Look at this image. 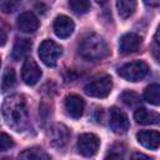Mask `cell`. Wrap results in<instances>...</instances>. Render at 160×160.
I'll return each instance as SVG.
<instances>
[{
  "label": "cell",
  "mask_w": 160,
  "mask_h": 160,
  "mask_svg": "<svg viewBox=\"0 0 160 160\" xmlns=\"http://www.w3.org/2000/svg\"><path fill=\"white\" fill-rule=\"evenodd\" d=\"M2 118L5 124L16 132H22L29 126V114L26 108V100L22 95L8 96L1 106Z\"/></svg>",
  "instance_id": "cell-1"
},
{
  "label": "cell",
  "mask_w": 160,
  "mask_h": 160,
  "mask_svg": "<svg viewBox=\"0 0 160 160\" xmlns=\"http://www.w3.org/2000/svg\"><path fill=\"white\" fill-rule=\"evenodd\" d=\"M79 54L86 60H101L109 55V46L102 36L89 32L79 42Z\"/></svg>",
  "instance_id": "cell-2"
},
{
  "label": "cell",
  "mask_w": 160,
  "mask_h": 160,
  "mask_svg": "<svg viewBox=\"0 0 160 160\" xmlns=\"http://www.w3.org/2000/svg\"><path fill=\"white\" fill-rule=\"evenodd\" d=\"M149 72V65L142 60L130 61L118 69V74L128 81H140Z\"/></svg>",
  "instance_id": "cell-3"
},
{
  "label": "cell",
  "mask_w": 160,
  "mask_h": 160,
  "mask_svg": "<svg viewBox=\"0 0 160 160\" xmlns=\"http://www.w3.org/2000/svg\"><path fill=\"white\" fill-rule=\"evenodd\" d=\"M38 54H39L40 60L46 66L51 68V66H55L56 65L58 59L62 54V48L59 44H56L54 40L46 39V40H44L40 44L39 50H38Z\"/></svg>",
  "instance_id": "cell-4"
},
{
  "label": "cell",
  "mask_w": 160,
  "mask_h": 160,
  "mask_svg": "<svg viewBox=\"0 0 160 160\" xmlns=\"http://www.w3.org/2000/svg\"><path fill=\"white\" fill-rule=\"evenodd\" d=\"M112 89V79L108 75L90 81L85 86V94L92 98H106Z\"/></svg>",
  "instance_id": "cell-5"
},
{
  "label": "cell",
  "mask_w": 160,
  "mask_h": 160,
  "mask_svg": "<svg viewBox=\"0 0 160 160\" xmlns=\"http://www.w3.org/2000/svg\"><path fill=\"white\" fill-rule=\"evenodd\" d=\"M76 146H78L79 154H81L85 158H90L98 152L99 146H100V139L95 134L85 132L78 138Z\"/></svg>",
  "instance_id": "cell-6"
},
{
  "label": "cell",
  "mask_w": 160,
  "mask_h": 160,
  "mask_svg": "<svg viewBox=\"0 0 160 160\" xmlns=\"http://www.w3.org/2000/svg\"><path fill=\"white\" fill-rule=\"evenodd\" d=\"M110 126L116 134H124L130 128L128 115L116 106L110 109Z\"/></svg>",
  "instance_id": "cell-7"
},
{
  "label": "cell",
  "mask_w": 160,
  "mask_h": 160,
  "mask_svg": "<svg viewBox=\"0 0 160 160\" xmlns=\"http://www.w3.org/2000/svg\"><path fill=\"white\" fill-rule=\"evenodd\" d=\"M42 72L41 69L39 68V65L35 62V60L32 59H26L22 64V69H21V78L24 80V82L26 85H35L40 78H41Z\"/></svg>",
  "instance_id": "cell-8"
},
{
  "label": "cell",
  "mask_w": 160,
  "mask_h": 160,
  "mask_svg": "<svg viewBox=\"0 0 160 160\" xmlns=\"http://www.w3.org/2000/svg\"><path fill=\"white\" fill-rule=\"evenodd\" d=\"M52 29H54V32H55V35L58 38L66 39V38H69L72 34V31L75 29V24H74V21L69 16L59 15L54 20Z\"/></svg>",
  "instance_id": "cell-9"
},
{
  "label": "cell",
  "mask_w": 160,
  "mask_h": 160,
  "mask_svg": "<svg viewBox=\"0 0 160 160\" xmlns=\"http://www.w3.org/2000/svg\"><path fill=\"white\" fill-rule=\"evenodd\" d=\"M141 45V38L135 32H126L120 38L119 51L122 55L135 52Z\"/></svg>",
  "instance_id": "cell-10"
},
{
  "label": "cell",
  "mask_w": 160,
  "mask_h": 160,
  "mask_svg": "<svg viewBox=\"0 0 160 160\" xmlns=\"http://www.w3.org/2000/svg\"><path fill=\"white\" fill-rule=\"evenodd\" d=\"M64 108L66 114L72 118V119H79L82 112H84V108H85V102L82 100V98H80L79 95H68L65 98V102H64Z\"/></svg>",
  "instance_id": "cell-11"
},
{
  "label": "cell",
  "mask_w": 160,
  "mask_h": 160,
  "mask_svg": "<svg viewBox=\"0 0 160 160\" xmlns=\"http://www.w3.org/2000/svg\"><path fill=\"white\" fill-rule=\"evenodd\" d=\"M49 138H50V142L52 146L55 148H64L70 138V131L69 129L62 125V124H56L50 129L49 132Z\"/></svg>",
  "instance_id": "cell-12"
},
{
  "label": "cell",
  "mask_w": 160,
  "mask_h": 160,
  "mask_svg": "<svg viewBox=\"0 0 160 160\" xmlns=\"http://www.w3.org/2000/svg\"><path fill=\"white\" fill-rule=\"evenodd\" d=\"M136 140L146 149L158 150L160 145V134L154 130H141L136 134Z\"/></svg>",
  "instance_id": "cell-13"
},
{
  "label": "cell",
  "mask_w": 160,
  "mask_h": 160,
  "mask_svg": "<svg viewBox=\"0 0 160 160\" xmlns=\"http://www.w3.org/2000/svg\"><path fill=\"white\" fill-rule=\"evenodd\" d=\"M18 28L20 31L26 34L35 32L39 28V20L31 11L21 12L18 18Z\"/></svg>",
  "instance_id": "cell-14"
},
{
  "label": "cell",
  "mask_w": 160,
  "mask_h": 160,
  "mask_svg": "<svg viewBox=\"0 0 160 160\" xmlns=\"http://www.w3.org/2000/svg\"><path fill=\"white\" fill-rule=\"evenodd\" d=\"M134 119L136 120L138 124H142V125H155L159 122L160 116L158 112L155 111H150L145 108H139L135 112H134Z\"/></svg>",
  "instance_id": "cell-15"
},
{
  "label": "cell",
  "mask_w": 160,
  "mask_h": 160,
  "mask_svg": "<svg viewBox=\"0 0 160 160\" xmlns=\"http://www.w3.org/2000/svg\"><path fill=\"white\" fill-rule=\"evenodd\" d=\"M31 49V41L28 39H16L12 50H11V58L15 61H19L21 59H24L28 52Z\"/></svg>",
  "instance_id": "cell-16"
},
{
  "label": "cell",
  "mask_w": 160,
  "mask_h": 160,
  "mask_svg": "<svg viewBox=\"0 0 160 160\" xmlns=\"http://www.w3.org/2000/svg\"><path fill=\"white\" fill-rule=\"evenodd\" d=\"M18 160H50V156L38 146L25 149L22 152H20Z\"/></svg>",
  "instance_id": "cell-17"
},
{
  "label": "cell",
  "mask_w": 160,
  "mask_h": 160,
  "mask_svg": "<svg viewBox=\"0 0 160 160\" xmlns=\"http://www.w3.org/2000/svg\"><path fill=\"white\" fill-rule=\"evenodd\" d=\"M116 8H118V12H119L120 18L128 19L129 16H131L134 14L135 8H136V1L119 0V1H116Z\"/></svg>",
  "instance_id": "cell-18"
},
{
  "label": "cell",
  "mask_w": 160,
  "mask_h": 160,
  "mask_svg": "<svg viewBox=\"0 0 160 160\" xmlns=\"http://www.w3.org/2000/svg\"><path fill=\"white\" fill-rule=\"evenodd\" d=\"M144 99L152 104V105H159L160 104V86L158 84H151L144 90Z\"/></svg>",
  "instance_id": "cell-19"
},
{
  "label": "cell",
  "mask_w": 160,
  "mask_h": 160,
  "mask_svg": "<svg viewBox=\"0 0 160 160\" xmlns=\"http://www.w3.org/2000/svg\"><path fill=\"white\" fill-rule=\"evenodd\" d=\"M16 82V75H15V71L10 68H8L2 75V79H1V90L2 91H8L10 89L14 88Z\"/></svg>",
  "instance_id": "cell-20"
},
{
  "label": "cell",
  "mask_w": 160,
  "mask_h": 160,
  "mask_svg": "<svg viewBox=\"0 0 160 160\" xmlns=\"http://www.w3.org/2000/svg\"><path fill=\"white\" fill-rule=\"evenodd\" d=\"M69 8L78 15H82V14H86L90 8H91V4L90 1H86V0H70L69 1Z\"/></svg>",
  "instance_id": "cell-21"
},
{
  "label": "cell",
  "mask_w": 160,
  "mask_h": 160,
  "mask_svg": "<svg viewBox=\"0 0 160 160\" xmlns=\"http://www.w3.org/2000/svg\"><path fill=\"white\" fill-rule=\"evenodd\" d=\"M120 99H121V101H122L125 105H128V106H134V105H136V104L139 102V96H138V94L134 92V91H130V90L124 91V92L121 94Z\"/></svg>",
  "instance_id": "cell-22"
},
{
  "label": "cell",
  "mask_w": 160,
  "mask_h": 160,
  "mask_svg": "<svg viewBox=\"0 0 160 160\" xmlns=\"http://www.w3.org/2000/svg\"><path fill=\"white\" fill-rule=\"evenodd\" d=\"M12 145H14V141L11 136L5 132H0V152L9 150L10 148H12Z\"/></svg>",
  "instance_id": "cell-23"
},
{
  "label": "cell",
  "mask_w": 160,
  "mask_h": 160,
  "mask_svg": "<svg viewBox=\"0 0 160 160\" xmlns=\"http://www.w3.org/2000/svg\"><path fill=\"white\" fill-rule=\"evenodd\" d=\"M18 5H19V2H16V1H2V2H0V9L2 12L9 14V12H12L18 8Z\"/></svg>",
  "instance_id": "cell-24"
},
{
  "label": "cell",
  "mask_w": 160,
  "mask_h": 160,
  "mask_svg": "<svg viewBox=\"0 0 160 160\" xmlns=\"http://www.w3.org/2000/svg\"><path fill=\"white\" fill-rule=\"evenodd\" d=\"M104 160H124V155L120 151L111 150L108 152V155L104 158Z\"/></svg>",
  "instance_id": "cell-25"
},
{
  "label": "cell",
  "mask_w": 160,
  "mask_h": 160,
  "mask_svg": "<svg viewBox=\"0 0 160 160\" xmlns=\"http://www.w3.org/2000/svg\"><path fill=\"white\" fill-rule=\"evenodd\" d=\"M130 160H152L151 158H149L148 155L145 154H141V152H134L130 158Z\"/></svg>",
  "instance_id": "cell-26"
},
{
  "label": "cell",
  "mask_w": 160,
  "mask_h": 160,
  "mask_svg": "<svg viewBox=\"0 0 160 160\" xmlns=\"http://www.w3.org/2000/svg\"><path fill=\"white\" fill-rule=\"evenodd\" d=\"M6 40H8V34H6V30L0 25V46L5 45L6 44Z\"/></svg>",
  "instance_id": "cell-27"
},
{
  "label": "cell",
  "mask_w": 160,
  "mask_h": 160,
  "mask_svg": "<svg viewBox=\"0 0 160 160\" xmlns=\"http://www.w3.org/2000/svg\"><path fill=\"white\" fill-rule=\"evenodd\" d=\"M0 66H1V61H0Z\"/></svg>",
  "instance_id": "cell-28"
}]
</instances>
